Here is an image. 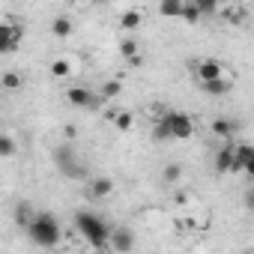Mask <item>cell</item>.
<instances>
[{"instance_id":"cell-1","label":"cell","mask_w":254,"mask_h":254,"mask_svg":"<svg viewBox=\"0 0 254 254\" xmlns=\"http://www.w3.org/2000/svg\"><path fill=\"white\" fill-rule=\"evenodd\" d=\"M75 230L87 239L90 248H96V251H108L111 224H108L99 212H93V209H78V212H75Z\"/></svg>"},{"instance_id":"cell-2","label":"cell","mask_w":254,"mask_h":254,"mask_svg":"<svg viewBox=\"0 0 254 254\" xmlns=\"http://www.w3.org/2000/svg\"><path fill=\"white\" fill-rule=\"evenodd\" d=\"M24 230H27L30 242H36L39 248H54L63 239V227L51 212H33V218L27 221Z\"/></svg>"},{"instance_id":"cell-3","label":"cell","mask_w":254,"mask_h":254,"mask_svg":"<svg viewBox=\"0 0 254 254\" xmlns=\"http://www.w3.org/2000/svg\"><path fill=\"white\" fill-rule=\"evenodd\" d=\"M162 129L168 132V141H189L194 135V120L186 114V111H165L162 114Z\"/></svg>"},{"instance_id":"cell-4","label":"cell","mask_w":254,"mask_h":254,"mask_svg":"<svg viewBox=\"0 0 254 254\" xmlns=\"http://www.w3.org/2000/svg\"><path fill=\"white\" fill-rule=\"evenodd\" d=\"M21 36H24V27H21V24L0 21V54H12V51H18Z\"/></svg>"},{"instance_id":"cell-5","label":"cell","mask_w":254,"mask_h":254,"mask_svg":"<svg viewBox=\"0 0 254 254\" xmlns=\"http://www.w3.org/2000/svg\"><path fill=\"white\" fill-rule=\"evenodd\" d=\"M66 102H69L72 108L96 111V108H99V102H102V96H96L90 87H69V90H66Z\"/></svg>"},{"instance_id":"cell-6","label":"cell","mask_w":254,"mask_h":254,"mask_svg":"<svg viewBox=\"0 0 254 254\" xmlns=\"http://www.w3.org/2000/svg\"><path fill=\"white\" fill-rule=\"evenodd\" d=\"M108 248L111 251H132L135 248V230H129V227H111Z\"/></svg>"},{"instance_id":"cell-7","label":"cell","mask_w":254,"mask_h":254,"mask_svg":"<svg viewBox=\"0 0 254 254\" xmlns=\"http://www.w3.org/2000/svg\"><path fill=\"white\" fill-rule=\"evenodd\" d=\"M57 165H60V171H63L66 177H72V180H84V177H87V171L78 165V159L72 156V150H57Z\"/></svg>"},{"instance_id":"cell-8","label":"cell","mask_w":254,"mask_h":254,"mask_svg":"<svg viewBox=\"0 0 254 254\" xmlns=\"http://www.w3.org/2000/svg\"><path fill=\"white\" fill-rule=\"evenodd\" d=\"M87 194H90L93 200L111 197V194H114V180H111V177H93V180H87Z\"/></svg>"},{"instance_id":"cell-9","label":"cell","mask_w":254,"mask_h":254,"mask_svg":"<svg viewBox=\"0 0 254 254\" xmlns=\"http://www.w3.org/2000/svg\"><path fill=\"white\" fill-rule=\"evenodd\" d=\"M215 171H218V174H239V171H236V156H233V144H230V141L215 153Z\"/></svg>"},{"instance_id":"cell-10","label":"cell","mask_w":254,"mask_h":254,"mask_svg":"<svg viewBox=\"0 0 254 254\" xmlns=\"http://www.w3.org/2000/svg\"><path fill=\"white\" fill-rule=\"evenodd\" d=\"M233 156H236V171L254 174V147L251 144H233Z\"/></svg>"},{"instance_id":"cell-11","label":"cell","mask_w":254,"mask_h":254,"mask_svg":"<svg viewBox=\"0 0 254 254\" xmlns=\"http://www.w3.org/2000/svg\"><path fill=\"white\" fill-rule=\"evenodd\" d=\"M194 72H197V81H209V78H218V75H224V66H221V60H200L197 66H194Z\"/></svg>"},{"instance_id":"cell-12","label":"cell","mask_w":254,"mask_h":254,"mask_svg":"<svg viewBox=\"0 0 254 254\" xmlns=\"http://www.w3.org/2000/svg\"><path fill=\"white\" fill-rule=\"evenodd\" d=\"M230 81L224 78V75H218V78H209V81H200V90L206 93V96H227L230 93Z\"/></svg>"},{"instance_id":"cell-13","label":"cell","mask_w":254,"mask_h":254,"mask_svg":"<svg viewBox=\"0 0 254 254\" xmlns=\"http://www.w3.org/2000/svg\"><path fill=\"white\" fill-rule=\"evenodd\" d=\"M108 123L114 126L117 132H129L132 126H135V114H132V111H123V108H120V111H114V114H111V120H108Z\"/></svg>"},{"instance_id":"cell-14","label":"cell","mask_w":254,"mask_h":254,"mask_svg":"<svg viewBox=\"0 0 254 254\" xmlns=\"http://www.w3.org/2000/svg\"><path fill=\"white\" fill-rule=\"evenodd\" d=\"M236 129H239V126H236L233 120H224V117L212 123V135H215V138H221V141H230V138L236 135Z\"/></svg>"},{"instance_id":"cell-15","label":"cell","mask_w":254,"mask_h":254,"mask_svg":"<svg viewBox=\"0 0 254 254\" xmlns=\"http://www.w3.org/2000/svg\"><path fill=\"white\" fill-rule=\"evenodd\" d=\"M141 24H144V15H141L138 9H126V12L120 15V27H123L126 33H135Z\"/></svg>"},{"instance_id":"cell-16","label":"cell","mask_w":254,"mask_h":254,"mask_svg":"<svg viewBox=\"0 0 254 254\" xmlns=\"http://www.w3.org/2000/svg\"><path fill=\"white\" fill-rule=\"evenodd\" d=\"M51 33H54L57 39H69V36H72V18H69V15H57V18L51 21Z\"/></svg>"},{"instance_id":"cell-17","label":"cell","mask_w":254,"mask_h":254,"mask_svg":"<svg viewBox=\"0 0 254 254\" xmlns=\"http://www.w3.org/2000/svg\"><path fill=\"white\" fill-rule=\"evenodd\" d=\"M180 18L186 21V24H197L200 18H203V12L191 3V0H183V9H180Z\"/></svg>"},{"instance_id":"cell-18","label":"cell","mask_w":254,"mask_h":254,"mask_svg":"<svg viewBox=\"0 0 254 254\" xmlns=\"http://www.w3.org/2000/svg\"><path fill=\"white\" fill-rule=\"evenodd\" d=\"M0 87L9 90V93H15V90L24 87V78H21L18 72H3V75H0Z\"/></svg>"},{"instance_id":"cell-19","label":"cell","mask_w":254,"mask_h":254,"mask_svg":"<svg viewBox=\"0 0 254 254\" xmlns=\"http://www.w3.org/2000/svg\"><path fill=\"white\" fill-rule=\"evenodd\" d=\"M15 153H18L15 138H12V135H6V132H0V159H12Z\"/></svg>"},{"instance_id":"cell-20","label":"cell","mask_w":254,"mask_h":254,"mask_svg":"<svg viewBox=\"0 0 254 254\" xmlns=\"http://www.w3.org/2000/svg\"><path fill=\"white\" fill-rule=\"evenodd\" d=\"M180 9H183V0H159V15L165 18H180Z\"/></svg>"},{"instance_id":"cell-21","label":"cell","mask_w":254,"mask_h":254,"mask_svg":"<svg viewBox=\"0 0 254 254\" xmlns=\"http://www.w3.org/2000/svg\"><path fill=\"white\" fill-rule=\"evenodd\" d=\"M141 51V45H138V39L135 36H129V39H120V54L126 57V60H129V57H135Z\"/></svg>"},{"instance_id":"cell-22","label":"cell","mask_w":254,"mask_h":254,"mask_svg":"<svg viewBox=\"0 0 254 254\" xmlns=\"http://www.w3.org/2000/svg\"><path fill=\"white\" fill-rule=\"evenodd\" d=\"M69 72H72V66H69V60H63V57H57V60L51 63V75H54V78H69Z\"/></svg>"},{"instance_id":"cell-23","label":"cell","mask_w":254,"mask_h":254,"mask_svg":"<svg viewBox=\"0 0 254 254\" xmlns=\"http://www.w3.org/2000/svg\"><path fill=\"white\" fill-rule=\"evenodd\" d=\"M162 180H165V183H180V180H183V165H177V162L168 165V168L162 171Z\"/></svg>"},{"instance_id":"cell-24","label":"cell","mask_w":254,"mask_h":254,"mask_svg":"<svg viewBox=\"0 0 254 254\" xmlns=\"http://www.w3.org/2000/svg\"><path fill=\"white\" fill-rule=\"evenodd\" d=\"M120 90H123L120 81H105L102 90H99V96H102V99H114V96H120Z\"/></svg>"},{"instance_id":"cell-25","label":"cell","mask_w":254,"mask_h":254,"mask_svg":"<svg viewBox=\"0 0 254 254\" xmlns=\"http://www.w3.org/2000/svg\"><path fill=\"white\" fill-rule=\"evenodd\" d=\"M33 212H36V209H33V206H30V203H21V206H18V209H15V221H18V224H21V227H27V221H30V218H33Z\"/></svg>"},{"instance_id":"cell-26","label":"cell","mask_w":254,"mask_h":254,"mask_svg":"<svg viewBox=\"0 0 254 254\" xmlns=\"http://www.w3.org/2000/svg\"><path fill=\"white\" fill-rule=\"evenodd\" d=\"M191 3H194L203 15H215V12H218V0H191Z\"/></svg>"},{"instance_id":"cell-27","label":"cell","mask_w":254,"mask_h":254,"mask_svg":"<svg viewBox=\"0 0 254 254\" xmlns=\"http://www.w3.org/2000/svg\"><path fill=\"white\" fill-rule=\"evenodd\" d=\"M126 63H129V66H141V63H144V57H141V51H138L135 57H129V60H126Z\"/></svg>"},{"instance_id":"cell-28","label":"cell","mask_w":254,"mask_h":254,"mask_svg":"<svg viewBox=\"0 0 254 254\" xmlns=\"http://www.w3.org/2000/svg\"><path fill=\"white\" fill-rule=\"evenodd\" d=\"M72 3H93V0H72Z\"/></svg>"},{"instance_id":"cell-29","label":"cell","mask_w":254,"mask_h":254,"mask_svg":"<svg viewBox=\"0 0 254 254\" xmlns=\"http://www.w3.org/2000/svg\"><path fill=\"white\" fill-rule=\"evenodd\" d=\"M93 3H108V0H93Z\"/></svg>"},{"instance_id":"cell-30","label":"cell","mask_w":254,"mask_h":254,"mask_svg":"<svg viewBox=\"0 0 254 254\" xmlns=\"http://www.w3.org/2000/svg\"><path fill=\"white\" fill-rule=\"evenodd\" d=\"M218 3H221V0H218Z\"/></svg>"}]
</instances>
